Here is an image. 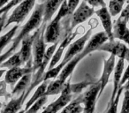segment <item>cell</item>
I'll use <instances>...</instances> for the list:
<instances>
[{
    "instance_id": "cell-19",
    "label": "cell",
    "mask_w": 129,
    "mask_h": 113,
    "mask_svg": "<svg viewBox=\"0 0 129 113\" xmlns=\"http://www.w3.org/2000/svg\"><path fill=\"white\" fill-rule=\"evenodd\" d=\"M64 0H46L44 2V10H43V23L47 24L52 20V17L56 12L59 9L60 6Z\"/></svg>"
},
{
    "instance_id": "cell-41",
    "label": "cell",
    "mask_w": 129,
    "mask_h": 113,
    "mask_svg": "<svg viewBox=\"0 0 129 113\" xmlns=\"http://www.w3.org/2000/svg\"><path fill=\"white\" fill-rule=\"evenodd\" d=\"M6 72V71L5 70V69H0V78L2 77V76H3V74H4Z\"/></svg>"
},
{
    "instance_id": "cell-24",
    "label": "cell",
    "mask_w": 129,
    "mask_h": 113,
    "mask_svg": "<svg viewBox=\"0 0 129 113\" xmlns=\"http://www.w3.org/2000/svg\"><path fill=\"white\" fill-rule=\"evenodd\" d=\"M66 82H63L59 79H57L53 81H50L48 87H47L46 92H45V95L49 96V95H58L61 93L64 87Z\"/></svg>"
},
{
    "instance_id": "cell-30",
    "label": "cell",
    "mask_w": 129,
    "mask_h": 113,
    "mask_svg": "<svg viewBox=\"0 0 129 113\" xmlns=\"http://www.w3.org/2000/svg\"><path fill=\"white\" fill-rule=\"evenodd\" d=\"M23 0H11L6 6H5L3 8L0 9V16H2L3 14H7V13L12 9L13 7L18 6Z\"/></svg>"
},
{
    "instance_id": "cell-34",
    "label": "cell",
    "mask_w": 129,
    "mask_h": 113,
    "mask_svg": "<svg viewBox=\"0 0 129 113\" xmlns=\"http://www.w3.org/2000/svg\"><path fill=\"white\" fill-rule=\"evenodd\" d=\"M14 51H15V50H13V48H11V47H10V49L7 50V51L5 52L3 55H0V65H1V64H2L4 61H6L8 58H10V57H11V56L13 54V52H14Z\"/></svg>"
},
{
    "instance_id": "cell-9",
    "label": "cell",
    "mask_w": 129,
    "mask_h": 113,
    "mask_svg": "<svg viewBox=\"0 0 129 113\" xmlns=\"http://www.w3.org/2000/svg\"><path fill=\"white\" fill-rule=\"evenodd\" d=\"M94 13H95V9L93 7H91L90 6H88L86 2L82 1L81 3V5L77 7V9L74 11V13L72 14L70 29L72 30L79 24L85 22Z\"/></svg>"
},
{
    "instance_id": "cell-13",
    "label": "cell",
    "mask_w": 129,
    "mask_h": 113,
    "mask_svg": "<svg viewBox=\"0 0 129 113\" xmlns=\"http://www.w3.org/2000/svg\"><path fill=\"white\" fill-rule=\"evenodd\" d=\"M33 69L32 65H26L25 67H14V68L9 69L7 72H6V76H5V81L7 84L15 85L20 78L23 77L25 74L32 73Z\"/></svg>"
},
{
    "instance_id": "cell-8",
    "label": "cell",
    "mask_w": 129,
    "mask_h": 113,
    "mask_svg": "<svg viewBox=\"0 0 129 113\" xmlns=\"http://www.w3.org/2000/svg\"><path fill=\"white\" fill-rule=\"evenodd\" d=\"M99 92H100V82L99 81H97L96 82L93 83L89 87V88L82 95L81 103H83L84 105L82 113H94Z\"/></svg>"
},
{
    "instance_id": "cell-27",
    "label": "cell",
    "mask_w": 129,
    "mask_h": 113,
    "mask_svg": "<svg viewBox=\"0 0 129 113\" xmlns=\"http://www.w3.org/2000/svg\"><path fill=\"white\" fill-rule=\"evenodd\" d=\"M122 10H123V4L117 2V1H113V0H110L109 1V8H108V11H109L111 16L115 17V16H117V15L120 14Z\"/></svg>"
},
{
    "instance_id": "cell-20",
    "label": "cell",
    "mask_w": 129,
    "mask_h": 113,
    "mask_svg": "<svg viewBox=\"0 0 129 113\" xmlns=\"http://www.w3.org/2000/svg\"><path fill=\"white\" fill-rule=\"evenodd\" d=\"M25 94L26 92H23L22 94H20V97H18L16 99H12L6 104V107L3 109L1 113H18L21 109L24 101L26 100Z\"/></svg>"
},
{
    "instance_id": "cell-10",
    "label": "cell",
    "mask_w": 129,
    "mask_h": 113,
    "mask_svg": "<svg viewBox=\"0 0 129 113\" xmlns=\"http://www.w3.org/2000/svg\"><path fill=\"white\" fill-rule=\"evenodd\" d=\"M38 33V28L35 31L34 34H29V35L26 36L23 40L21 41V48H20V58H21L22 63L23 65H32L31 62V53H32V47H33V43H34L35 39H36V36L37 35Z\"/></svg>"
},
{
    "instance_id": "cell-44",
    "label": "cell",
    "mask_w": 129,
    "mask_h": 113,
    "mask_svg": "<svg viewBox=\"0 0 129 113\" xmlns=\"http://www.w3.org/2000/svg\"><path fill=\"white\" fill-rule=\"evenodd\" d=\"M1 108H2V103L0 102V109H1Z\"/></svg>"
},
{
    "instance_id": "cell-38",
    "label": "cell",
    "mask_w": 129,
    "mask_h": 113,
    "mask_svg": "<svg viewBox=\"0 0 129 113\" xmlns=\"http://www.w3.org/2000/svg\"><path fill=\"white\" fill-rule=\"evenodd\" d=\"M6 21V14H3V18L0 21V33L2 32V30L4 29V26H5V23Z\"/></svg>"
},
{
    "instance_id": "cell-5",
    "label": "cell",
    "mask_w": 129,
    "mask_h": 113,
    "mask_svg": "<svg viewBox=\"0 0 129 113\" xmlns=\"http://www.w3.org/2000/svg\"><path fill=\"white\" fill-rule=\"evenodd\" d=\"M36 0H23L18 6H16L10 17L7 19L4 26V28L7 27L13 23H17L19 25L20 23L23 22L27 15L30 13L32 9L35 7Z\"/></svg>"
},
{
    "instance_id": "cell-29",
    "label": "cell",
    "mask_w": 129,
    "mask_h": 113,
    "mask_svg": "<svg viewBox=\"0 0 129 113\" xmlns=\"http://www.w3.org/2000/svg\"><path fill=\"white\" fill-rule=\"evenodd\" d=\"M124 90V87H120L118 90V93H117L115 99L111 104L108 105V110L106 113H118V102H119L120 95H121L122 92Z\"/></svg>"
},
{
    "instance_id": "cell-16",
    "label": "cell",
    "mask_w": 129,
    "mask_h": 113,
    "mask_svg": "<svg viewBox=\"0 0 129 113\" xmlns=\"http://www.w3.org/2000/svg\"><path fill=\"white\" fill-rule=\"evenodd\" d=\"M124 68H125V60L122 59V58H118V62L115 65L114 70H113V89L111 96V100H110V102L108 103V105L111 104L114 101L115 96H116L117 93H118L120 81H121V78L122 75H123Z\"/></svg>"
},
{
    "instance_id": "cell-39",
    "label": "cell",
    "mask_w": 129,
    "mask_h": 113,
    "mask_svg": "<svg viewBox=\"0 0 129 113\" xmlns=\"http://www.w3.org/2000/svg\"><path fill=\"white\" fill-rule=\"evenodd\" d=\"M10 1H11V0H0V9L4 7L5 6H6Z\"/></svg>"
},
{
    "instance_id": "cell-17",
    "label": "cell",
    "mask_w": 129,
    "mask_h": 113,
    "mask_svg": "<svg viewBox=\"0 0 129 113\" xmlns=\"http://www.w3.org/2000/svg\"><path fill=\"white\" fill-rule=\"evenodd\" d=\"M113 39H118L129 45V28L127 22H125L118 18L113 24Z\"/></svg>"
},
{
    "instance_id": "cell-26",
    "label": "cell",
    "mask_w": 129,
    "mask_h": 113,
    "mask_svg": "<svg viewBox=\"0 0 129 113\" xmlns=\"http://www.w3.org/2000/svg\"><path fill=\"white\" fill-rule=\"evenodd\" d=\"M93 83H95V81L92 78H87L86 80H84L81 82L75 83V84H70L71 91H72L73 94L81 93L85 88H88V86H91Z\"/></svg>"
},
{
    "instance_id": "cell-22",
    "label": "cell",
    "mask_w": 129,
    "mask_h": 113,
    "mask_svg": "<svg viewBox=\"0 0 129 113\" xmlns=\"http://www.w3.org/2000/svg\"><path fill=\"white\" fill-rule=\"evenodd\" d=\"M50 81H43V82L40 84V86L36 88V90L35 91L34 95H32L30 99L28 100V102L26 103V107H25V111L27 109H28L29 108L32 106V104L34 102H36L38 99H40L41 97H43V95H45V92H46L47 87H48L49 83H50Z\"/></svg>"
},
{
    "instance_id": "cell-33",
    "label": "cell",
    "mask_w": 129,
    "mask_h": 113,
    "mask_svg": "<svg viewBox=\"0 0 129 113\" xmlns=\"http://www.w3.org/2000/svg\"><path fill=\"white\" fill-rule=\"evenodd\" d=\"M118 19H120V20H123V21L128 23V21H129V3L127 4V6L122 10Z\"/></svg>"
},
{
    "instance_id": "cell-32",
    "label": "cell",
    "mask_w": 129,
    "mask_h": 113,
    "mask_svg": "<svg viewBox=\"0 0 129 113\" xmlns=\"http://www.w3.org/2000/svg\"><path fill=\"white\" fill-rule=\"evenodd\" d=\"M67 8H68V16L72 15L74 13L77 7L79 6L80 0H67Z\"/></svg>"
},
{
    "instance_id": "cell-6",
    "label": "cell",
    "mask_w": 129,
    "mask_h": 113,
    "mask_svg": "<svg viewBox=\"0 0 129 113\" xmlns=\"http://www.w3.org/2000/svg\"><path fill=\"white\" fill-rule=\"evenodd\" d=\"M98 50L109 52L114 57L129 62V48L120 41H116L115 39L108 40L99 48Z\"/></svg>"
},
{
    "instance_id": "cell-11",
    "label": "cell",
    "mask_w": 129,
    "mask_h": 113,
    "mask_svg": "<svg viewBox=\"0 0 129 113\" xmlns=\"http://www.w3.org/2000/svg\"><path fill=\"white\" fill-rule=\"evenodd\" d=\"M76 35H77V31H75V32H74V33H69L67 35H66V37H64V40L59 43L57 50L54 52L53 57H52L51 60H50V64H49V65H48L49 66L48 70L52 69L59 63V61L61 60V58L63 57V53H64V50L69 46V44L72 43V41L74 40V38L75 37Z\"/></svg>"
},
{
    "instance_id": "cell-31",
    "label": "cell",
    "mask_w": 129,
    "mask_h": 113,
    "mask_svg": "<svg viewBox=\"0 0 129 113\" xmlns=\"http://www.w3.org/2000/svg\"><path fill=\"white\" fill-rule=\"evenodd\" d=\"M120 113H129V91L125 90L124 92V99Z\"/></svg>"
},
{
    "instance_id": "cell-21",
    "label": "cell",
    "mask_w": 129,
    "mask_h": 113,
    "mask_svg": "<svg viewBox=\"0 0 129 113\" xmlns=\"http://www.w3.org/2000/svg\"><path fill=\"white\" fill-rule=\"evenodd\" d=\"M32 81V75L31 73L25 74L20 80L16 83L14 88L13 89V95H20L23 92H26L29 88Z\"/></svg>"
},
{
    "instance_id": "cell-2",
    "label": "cell",
    "mask_w": 129,
    "mask_h": 113,
    "mask_svg": "<svg viewBox=\"0 0 129 113\" xmlns=\"http://www.w3.org/2000/svg\"><path fill=\"white\" fill-rule=\"evenodd\" d=\"M43 10H44V3L36 5V8H35L34 12H33L29 20L22 27L21 31L20 32V34L13 39V44H12L11 48H13L14 50H16L18 49L19 45L21 43V41L26 36L29 35L32 31L36 30V29L41 27L42 23H43Z\"/></svg>"
},
{
    "instance_id": "cell-40",
    "label": "cell",
    "mask_w": 129,
    "mask_h": 113,
    "mask_svg": "<svg viewBox=\"0 0 129 113\" xmlns=\"http://www.w3.org/2000/svg\"><path fill=\"white\" fill-rule=\"evenodd\" d=\"M124 90H128L129 91V80L127 81V82L124 85Z\"/></svg>"
},
{
    "instance_id": "cell-12",
    "label": "cell",
    "mask_w": 129,
    "mask_h": 113,
    "mask_svg": "<svg viewBox=\"0 0 129 113\" xmlns=\"http://www.w3.org/2000/svg\"><path fill=\"white\" fill-rule=\"evenodd\" d=\"M115 65H116V57H114L113 55H111L108 59L104 60V71H103V73L101 75L100 79L98 80L99 82H100V92H99L98 97L101 96L104 90L105 89L106 86L109 82L110 77H111V73L114 70Z\"/></svg>"
},
{
    "instance_id": "cell-43",
    "label": "cell",
    "mask_w": 129,
    "mask_h": 113,
    "mask_svg": "<svg viewBox=\"0 0 129 113\" xmlns=\"http://www.w3.org/2000/svg\"><path fill=\"white\" fill-rule=\"evenodd\" d=\"M2 18H3V15H2V16H0V21H1V20H2Z\"/></svg>"
},
{
    "instance_id": "cell-45",
    "label": "cell",
    "mask_w": 129,
    "mask_h": 113,
    "mask_svg": "<svg viewBox=\"0 0 129 113\" xmlns=\"http://www.w3.org/2000/svg\"><path fill=\"white\" fill-rule=\"evenodd\" d=\"M128 25H129V21H128Z\"/></svg>"
},
{
    "instance_id": "cell-15",
    "label": "cell",
    "mask_w": 129,
    "mask_h": 113,
    "mask_svg": "<svg viewBox=\"0 0 129 113\" xmlns=\"http://www.w3.org/2000/svg\"><path fill=\"white\" fill-rule=\"evenodd\" d=\"M108 40H109V38H108L107 34H105L104 31L96 33V34L92 35L89 38V40L88 41V43H86L84 49H83V51L87 55H89L92 52L95 51V50H98L99 48L104 43H106Z\"/></svg>"
},
{
    "instance_id": "cell-25",
    "label": "cell",
    "mask_w": 129,
    "mask_h": 113,
    "mask_svg": "<svg viewBox=\"0 0 129 113\" xmlns=\"http://www.w3.org/2000/svg\"><path fill=\"white\" fill-rule=\"evenodd\" d=\"M18 28H19V25L17 24V25H15L13 28L10 29L6 34H4V35H2L1 37H0V54H1V52L3 51V50L9 44L10 42L13 40V36L15 35Z\"/></svg>"
},
{
    "instance_id": "cell-37",
    "label": "cell",
    "mask_w": 129,
    "mask_h": 113,
    "mask_svg": "<svg viewBox=\"0 0 129 113\" xmlns=\"http://www.w3.org/2000/svg\"><path fill=\"white\" fill-rule=\"evenodd\" d=\"M82 110H83V107H81V104H77V105L71 110L70 113H81Z\"/></svg>"
},
{
    "instance_id": "cell-4",
    "label": "cell",
    "mask_w": 129,
    "mask_h": 113,
    "mask_svg": "<svg viewBox=\"0 0 129 113\" xmlns=\"http://www.w3.org/2000/svg\"><path fill=\"white\" fill-rule=\"evenodd\" d=\"M47 24H42L41 27L38 28L37 35L36 36L34 43H33L32 51H33V63L32 69L33 72H36L41 66L43 63V57L45 54L46 43L44 41V32Z\"/></svg>"
},
{
    "instance_id": "cell-1",
    "label": "cell",
    "mask_w": 129,
    "mask_h": 113,
    "mask_svg": "<svg viewBox=\"0 0 129 113\" xmlns=\"http://www.w3.org/2000/svg\"><path fill=\"white\" fill-rule=\"evenodd\" d=\"M91 33H92V28H90L83 36L80 37L79 39L74 41V43H71L68 46L67 53L64 54V58H63V59L60 61V63L56 65L55 67H53L52 69L48 70L45 72L43 78V81H50V80H53V79H55V78H57V76L59 75V73L61 72L62 69L64 68L75 56H77L78 54H80L82 51L85 45H86V43H88L90 36H91Z\"/></svg>"
},
{
    "instance_id": "cell-36",
    "label": "cell",
    "mask_w": 129,
    "mask_h": 113,
    "mask_svg": "<svg viewBox=\"0 0 129 113\" xmlns=\"http://www.w3.org/2000/svg\"><path fill=\"white\" fill-rule=\"evenodd\" d=\"M84 2H86L88 6H90L91 7H97V6H101L100 3L98 0H83Z\"/></svg>"
},
{
    "instance_id": "cell-14",
    "label": "cell",
    "mask_w": 129,
    "mask_h": 113,
    "mask_svg": "<svg viewBox=\"0 0 129 113\" xmlns=\"http://www.w3.org/2000/svg\"><path fill=\"white\" fill-rule=\"evenodd\" d=\"M95 13L98 16L101 24L104 29V32L107 34L109 40H113V24L111 21V16L108 11V8L106 6H103L100 9L95 11Z\"/></svg>"
},
{
    "instance_id": "cell-7",
    "label": "cell",
    "mask_w": 129,
    "mask_h": 113,
    "mask_svg": "<svg viewBox=\"0 0 129 113\" xmlns=\"http://www.w3.org/2000/svg\"><path fill=\"white\" fill-rule=\"evenodd\" d=\"M70 84V81H67L62 92L60 93V96L53 102H51L49 106H47V108L42 113H57L73 100V93L71 91Z\"/></svg>"
},
{
    "instance_id": "cell-28",
    "label": "cell",
    "mask_w": 129,
    "mask_h": 113,
    "mask_svg": "<svg viewBox=\"0 0 129 113\" xmlns=\"http://www.w3.org/2000/svg\"><path fill=\"white\" fill-rule=\"evenodd\" d=\"M47 101H48V96L47 95H43V97L38 99L36 102H34L32 104V106L25 111V113H37L38 110L46 103Z\"/></svg>"
},
{
    "instance_id": "cell-18",
    "label": "cell",
    "mask_w": 129,
    "mask_h": 113,
    "mask_svg": "<svg viewBox=\"0 0 129 113\" xmlns=\"http://www.w3.org/2000/svg\"><path fill=\"white\" fill-rule=\"evenodd\" d=\"M87 56L88 55H87L83 50L80 54H78L77 56H75V57L62 69V71H61V72L59 73V75L57 76V79L62 81L63 82H67V79L72 75L73 72H74V69L76 68V66H77V65L79 64V62L81 61V60H82L85 57H87Z\"/></svg>"
},
{
    "instance_id": "cell-3",
    "label": "cell",
    "mask_w": 129,
    "mask_h": 113,
    "mask_svg": "<svg viewBox=\"0 0 129 113\" xmlns=\"http://www.w3.org/2000/svg\"><path fill=\"white\" fill-rule=\"evenodd\" d=\"M68 16V8H67V0H64L59 7L58 13L56 16L46 25L44 32V41L46 43H57L60 35V22L63 18Z\"/></svg>"
},
{
    "instance_id": "cell-23",
    "label": "cell",
    "mask_w": 129,
    "mask_h": 113,
    "mask_svg": "<svg viewBox=\"0 0 129 113\" xmlns=\"http://www.w3.org/2000/svg\"><path fill=\"white\" fill-rule=\"evenodd\" d=\"M22 65L23 63H22L21 58H20V52H16V53L13 54L10 58H8L6 61L3 62L0 65V68L12 69L14 67H20Z\"/></svg>"
},
{
    "instance_id": "cell-42",
    "label": "cell",
    "mask_w": 129,
    "mask_h": 113,
    "mask_svg": "<svg viewBox=\"0 0 129 113\" xmlns=\"http://www.w3.org/2000/svg\"><path fill=\"white\" fill-rule=\"evenodd\" d=\"M113 1H117V2L121 3V4H123V5H124V3L125 2V0H113Z\"/></svg>"
},
{
    "instance_id": "cell-35",
    "label": "cell",
    "mask_w": 129,
    "mask_h": 113,
    "mask_svg": "<svg viewBox=\"0 0 129 113\" xmlns=\"http://www.w3.org/2000/svg\"><path fill=\"white\" fill-rule=\"evenodd\" d=\"M128 80H129V62H128V65H127L126 69H125V71L124 72L123 75H122L121 81H120V84H119V88L120 87H124V85L127 82Z\"/></svg>"
}]
</instances>
